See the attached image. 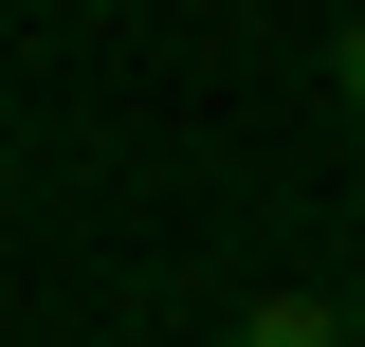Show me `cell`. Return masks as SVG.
<instances>
[{
	"mask_svg": "<svg viewBox=\"0 0 365 347\" xmlns=\"http://www.w3.org/2000/svg\"><path fill=\"white\" fill-rule=\"evenodd\" d=\"M220 347H365V329H347L329 293H237V329H220Z\"/></svg>",
	"mask_w": 365,
	"mask_h": 347,
	"instance_id": "6da1fadb",
	"label": "cell"
},
{
	"mask_svg": "<svg viewBox=\"0 0 365 347\" xmlns=\"http://www.w3.org/2000/svg\"><path fill=\"white\" fill-rule=\"evenodd\" d=\"M329 91H347V110H365V19H347V37H329Z\"/></svg>",
	"mask_w": 365,
	"mask_h": 347,
	"instance_id": "7a4b0ae2",
	"label": "cell"
}]
</instances>
